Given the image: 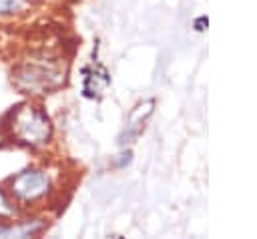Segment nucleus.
<instances>
[{"instance_id":"1","label":"nucleus","mask_w":257,"mask_h":239,"mask_svg":"<svg viewBox=\"0 0 257 239\" xmlns=\"http://www.w3.org/2000/svg\"><path fill=\"white\" fill-rule=\"evenodd\" d=\"M8 127H10L14 141L30 149L46 145L52 135V125H50L48 114L40 106H32L28 102L12 108Z\"/></svg>"},{"instance_id":"2","label":"nucleus","mask_w":257,"mask_h":239,"mask_svg":"<svg viewBox=\"0 0 257 239\" xmlns=\"http://www.w3.org/2000/svg\"><path fill=\"white\" fill-rule=\"evenodd\" d=\"M12 82L26 94H46L64 82V72L52 62H22L12 72Z\"/></svg>"},{"instance_id":"3","label":"nucleus","mask_w":257,"mask_h":239,"mask_svg":"<svg viewBox=\"0 0 257 239\" xmlns=\"http://www.w3.org/2000/svg\"><path fill=\"white\" fill-rule=\"evenodd\" d=\"M10 191L14 199L22 203H34L50 191V179L40 169H24L10 181Z\"/></svg>"},{"instance_id":"4","label":"nucleus","mask_w":257,"mask_h":239,"mask_svg":"<svg viewBox=\"0 0 257 239\" xmlns=\"http://www.w3.org/2000/svg\"><path fill=\"white\" fill-rule=\"evenodd\" d=\"M153 110H155V98L141 100V102L131 110V114H128V118H126V125H124V131L120 133L118 143H120V145L133 143V141L143 133V129H145L147 121L151 118Z\"/></svg>"},{"instance_id":"5","label":"nucleus","mask_w":257,"mask_h":239,"mask_svg":"<svg viewBox=\"0 0 257 239\" xmlns=\"http://www.w3.org/2000/svg\"><path fill=\"white\" fill-rule=\"evenodd\" d=\"M110 84V74L102 64H94L84 70V80H82V94L88 98L98 96L106 86Z\"/></svg>"},{"instance_id":"6","label":"nucleus","mask_w":257,"mask_h":239,"mask_svg":"<svg viewBox=\"0 0 257 239\" xmlns=\"http://www.w3.org/2000/svg\"><path fill=\"white\" fill-rule=\"evenodd\" d=\"M46 229V221L44 219H26V221H18V223H4L0 225V237H34L40 235Z\"/></svg>"},{"instance_id":"7","label":"nucleus","mask_w":257,"mask_h":239,"mask_svg":"<svg viewBox=\"0 0 257 239\" xmlns=\"http://www.w3.org/2000/svg\"><path fill=\"white\" fill-rule=\"evenodd\" d=\"M28 6V0H0V16L22 12Z\"/></svg>"},{"instance_id":"8","label":"nucleus","mask_w":257,"mask_h":239,"mask_svg":"<svg viewBox=\"0 0 257 239\" xmlns=\"http://www.w3.org/2000/svg\"><path fill=\"white\" fill-rule=\"evenodd\" d=\"M14 213H16L14 205L10 203V199L6 197V193H4L2 187H0V219H8V217H12Z\"/></svg>"},{"instance_id":"9","label":"nucleus","mask_w":257,"mask_h":239,"mask_svg":"<svg viewBox=\"0 0 257 239\" xmlns=\"http://www.w3.org/2000/svg\"><path fill=\"white\" fill-rule=\"evenodd\" d=\"M203 24H207V18H205V16L197 20V30H205V28H203Z\"/></svg>"}]
</instances>
